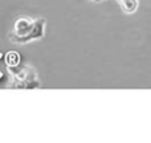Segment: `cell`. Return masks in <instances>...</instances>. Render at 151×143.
Instances as JSON below:
<instances>
[{"mask_svg":"<svg viewBox=\"0 0 151 143\" xmlns=\"http://www.w3.org/2000/svg\"><path fill=\"white\" fill-rule=\"evenodd\" d=\"M5 64H7L9 68H12V66H19V64H20V56L15 52L8 53V55L5 56Z\"/></svg>","mask_w":151,"mask_h":143,"instance_id":"277c9868","label":"cell"},{"mask_svg":"<svg viewBox=\"0 0 151 143\" xmlns=\"http://www.w3.org/2000/svg\"><path fill=\"white\" fill-rule=\"evenodd\" d=\"M45 34V19H32L29 16H21L15 21L9 40L15 44H28L33 40H41Z\"/></svg>","mask_w":151,"mask_h":143,"instance_id":"6da1fadb","label":"cell"},{"mask_svg":"<svg viewBox=\"0 0 151 143\" xmlns=\"http://www.w3.org/2000/svg\"><path fill=\"white\" fill-rule=\"evenodd\" d=\"M9 70L12 73V81L16 82L12 86H16V88H39L40 86V81L37 78V74L32 68L23 66L17 72L13 68H9Z\"/></svg>","mask_w":151,"mask_h":143,"instance_id":"7a4b0ae2","label":"cell"},{"mask_svg":"<svg viewBox=\"0 0 151 143\" xmlns=\"http://www.w3.org/2000/svg\"><path fill=\"white\" fill-rule=\"evenodd\" d=\"M118 3H119L121 8H122V11L125 13H134L137 9H138V0H118Z\"/></svg>","mask_w":151,"mask_h":143,"instance_id":"3957f363","label":"cell"},{"mask_svg":"<svg viewBox=\"0 0 151 143\" xmlns=\"http://www.w3.org/2000/svg\"><path fill=\"white\" fill-rule=\"evenodd\" d=\"M98 1H99V0H98Z\"/></svg>","mask_w":151,"mask_h":143,"instance_id":"5b68a950","label":"cell"}]
</instances>
